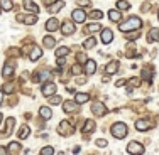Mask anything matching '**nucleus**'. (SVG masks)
<instances>
[{"mask_svg": "<svg viewBox=\"0 0 159 155\" xmlns=\"http://www.w3.org/2000/svg\"><path fill=\"white\" fill-rule=\"evenodd\" d=\"M124 84H125V79H119V81L115 83V86H117V88H120V86H124Z\"/></svg>", "mask_w": 159, "mask_h": 155, "instance_id": "a18cd8bd", "label": "nucleus"}, {"mask_svg": "<svg viewBox=\"0 0 159 155\" xmlns=\"http://www.w3.org/2000/svg\"><path fill=\"white\" fill-rule=\"evenodd\" d=\"M147 41H149V42H156V41H159V29H151L149 34H147Z\"/></svg>", "mask_w": 159, "mask_h": 155, "instance_id": "a211bd4d", "label": "nucleus"}, {"mask_svg": "<svg viewBox=\"0 0 159 155\" xmlns=\"http://www.w3.org/2000/svg\"><path fill=\"white\" fill-rule=\"evenodd\" d=\"M63 7H64V2L63 0H58L56 3H52V5L49 7V14H56L59 9H63Z\"/></svg>", "mask_w": 159, "mask_h": 155, "instance_id": "412c9836", "label": "nucleus"}, {"mask_svg": "<svg viewBox=\"0 0 159 155\" xmlns=\"http://www.w3.org/2000/svg\"><path fill=\"white\" fill-rule=\"evenodd\" d=\"M141 27H142V20L139 17H130L127 22H122V24L119 25V29L122 32H129V31H134V29L139 31Z\"/></svg>", "mask_w": 159, "mask_h": 155, "instance_id": "f257e3e1", "label": "nucleus"}, {"mask_svg": "<svg viewBox=\"0 0 159 155\" xmlns=\"http://www.w3.org/2000/svg\"><path fill=\"white\" fill-rule=\"evenodd\" d=\"M46 29H48L49 32L58 31V29H59V22H58V19H54V17H52V19H49V20L46 22Z\"/></svg>", "mask_w": 159, "mask_h": 155, "instance_id": "9b49d317", "label": "nucleus"}, {"mask_svg": "<svg viewBox=\"0 0 159 155\" xmlns=\"http://www.w3.org/2000/svg\"><path fill=\"white\" fill-rule=\"evenodd\" d=\"M19 149H20V145H19L17 142H10L9 143V152H19Z\"/></svg>", "mask_w": 159, "mask_h": 155, "instance_id": "f704fd0d", "label": "nucleus"}, {"mask_svg": "<svg viewBox=\"0 0 159 155\" xmlns=\"http://www.w3.org/2000/svg\"><path fill=\"white\" fill-rule=\"evenodd\" d=\"M95 44H97L95 37H88V39L83 42V47H85V49H92V47H95Z\"/></svg>", "mask_w": 159, "mask_h": 155, "instance_id": "393cba45", "label": "nucleus"}, {"mask_svg": "<svg viewBox=\"0 0 159 155\" xmlns=\"http://www.w3.org/2000/svg\"><path fill=\"white\" fill-rule=\"evenodd\" d=\"M108 19L113 22H119L120 19H122V14H119L117 10H110V12H108Z\"/></svg>", "mask_w": 159, "mask_h": 155, "instance_id": "a878e982", "label": "nucleus"}, {"mask_svg": "<svg viewBox=\"0 0 159 155\" xmlns=\"http://www.w3.org/2000/svg\"><path fill=\"white\" fill-rule=\"evenodd\" d=\"M54 153V149L52 147H44L43 150H41V155H52Z\"/></svg>", "mask_w": 159, "mask_h": 155, "instance_id": "c9c22d12", "label": "nucleus"}, {"mask_svg": "<svg viewBox=\"0 0 159 155\" xmlns=\"http://www.w3.org/2000/svg\"><path fill=\"white\" fill-rule=\"evenodd\" d=\"M93 128H95V123H93L92 120H86V125L81 128V131H83V133H88L90 130H93Z\"/></svg>", "mask_w": 159, "mask_h": 155, "instance_id": "c756f323", "label": "nucleus"}, {"mask_svg": "<svg viewBox=\"0 0 159 155\" xmlns=\"http://www.w3.org/2000/svg\"><path fill=\"white\" fill-rule=\"evenodd\" d=\"M73 20H75V22H78V24H83V22L86 20V14L83 12L81 9L73 10Z\"/></svg>", "mask_w": 159, "mask_h": 155, "instance_id": "6e6552de", "label": "nucleus"}, {"mask_svg": "<svg viewBox=\"0 0 159 155\" xmlns=\"http://www.w3.org/2000/svg\"><path fill=\"white\" fill-rule=\"evenodd\" d=\"M76 108H78V103H76V101H64V105H63V110H64L66 113H73Z\"/></svg>", "mask_w": 159, "mask_h": 155, "instance_id": "2eb2a0df", "label": "nucleus"}, {"mask_svg": "<svg viewBox=\"0 0 159 155\" xmlns=\"http://www.w3.org/2000/svg\"><path fill=\"white\" fill-rule=\"evenodd\" d=\"M92 111L95 113L97 116H103L105 113H107V108H105V105H103V103H100V101H97V103H93V106H92Z\"/></svg>", "mask_w": 159, "mask_h": 155, "instance_id": "20e7f679", "label": "nucleus"}, {"mask_svg": "<svg viewBox=\"0 0 159 155\" xmlns=\"http://www.w3.org/2000/svg\"><path fill=\"white\" fill-rule=\"evenodd\" d=\"M12 0H0V7H2L3 10H12Z\"/></svg>", "mask_w": 159, "mask_h": 155, "instance_id": "c85d7f7f", "label": "nucleus"}, {"mask_svg": "<svg viewBox=\"0 0 159 155\" xmlns=\"http://www.w3.org/2000/svg\"><path fill=\"white\" fill-rule=\"evenodd\" d=\"M135 128H137L139 131H146L151 128V125L146 122V120H139V122H135Z\"/></svg>", "mask_w": 159, "mask_h": 155, "instance_id": "aec40b11", "label": "nucleus"}, {"mask_svg": "<svg viewBox=\"0 0 159 155\" xmlns=\"http://www.w3.org/2000/svg\"><path fill=\"white\" fill-rule=\"evenodd\" d=\"M152 74H154L152 67H146V69L142 71V78L147 79V81H151V79H152Z\"/></svg>", "mask_w": 159, "mask_h": 155, "instance_id": "bb28decb", "label": "nucleus"}, {"mask_svg": "<svg viewBox=\"0 0 159 155\" xmlns=\"http://www.w3.org/2000/svg\"><path fill=\"white\" fill-rule=\"evenodd\" d=\"M3 153H7V150L3 149V147H0V155H3Z\"/></svg>", "mask_w": 159, "mask_h": 155, "instance_id": "49530a36", "label": "nucleus"}, {"mask_svg": "<svg viewBox=\"0 0 159 155\" xmlns=\"http://www.w3.org/2000/svg\"><path fill=\"white\" fill-rule=\"evenodd\" d=\"M76 59H78V62H86V58H85V54H83V52H80V54L76 56Z\"/></svg>", "mask_w": 159, "mask_h": 155, "instance_id": "79ce46f5", "label": "nucleus"}, {"mask_svg": "<svg viewBox=\"0 0 159 155\" xmlns=\"http://www.w3.org/2000/svg\"><path fill=\"white\" fill-rule=\"evenodd\" d=\"M117 69H119V61H112L107 64V67H105V71H107V74H115Z\"/></svg>", "mask_w": 159, "mask_h": 155, "instance_id": "dca6fc26", "label": "nucleus"}, {"mask_svg": "<svg viewBox=\"0 0 159 155\" xmlns=\"http://www.w3.org/2000/svg\"><path fill=\"white\" fill-rule=\"evenodd\" d=\"M90 17H92V19H97V20H100V19L103 17V14H102V10H92V12H90Z\"/></svg>", "mask_w": 159, "mask_h": 155, "instance_id": "473e14b6", "label": "nucleus"}, {"mask_svg": "<svg viewBox=\"0 0 159 155\" xmlns=\"http://www.w3.org/2000/svg\"><path fill=\"white\" fill-rule=\"evenodd\" d=\"M86 31L88 32H98V31H102V25L100 24H90Z\"/></svg>", "mask_w": 159, "mask_h": 155, "instance_id": "72a5a7b5", "label": "nucleus"}, {"mask_svg": "<svg viewBox=\"0 0 159 155\" xmlns=\"http://www.w3.org/2000/svg\"><path fill=\"white\" fill-rule=\"evenodd\" d=\"M44 46L49 47V49H51V47H54V46H56V39H54V37H51V36L44 37Z\"/></svg>", "mask_w": 159, "mask_h": 155, "instance_id": "cd10ccee", "label": "nucleus"}, {"mask_svg": "<svg viewBox=\"0 0 159 155\" xmlns=\"http://www.w3.org/2000/svg\"><path fill=\"white\" fill-rule=\"evenodd\" d=\"M110 131H112V135L115 138H125L127 137V125L122 123V122L113 123L112 128H110Z\"/></svg>", "mask_w": 159, "mask_h": 155, "instance_id": "f03ea898", "label": "nucleus"}, {"mask_svg": "<svg viewBox=\"0 0 159 155\" xmlns=\"http://www.w3.org/2000/svg\"><path fill=\"white\" fill-rule=\"evenodd\" d=\"M49 103L51 105H59L61 103V98L59 96H49Z\"/></svg>", "mask_w": 159, "mask_h": 155, "instance_id": "e433bc0d", "label": "nucleus"}, {"mask_svg": "<svg viewBox=\"0 0 159 155\" xmlns=\"http://www.w3.org/2000/svg\"><path fill=\"white\" fill-rule=\"evenodd\" d=\"M75 25L71 24V22H68V20H64L63 22V25H61V32L64 34V36H71V34H75Z\"/></svg>", "mask_w": 159, "mask_h": 155, "instance_id": "423d86ee", "label": "nucleus"}, {"mask_svg": "<svg viewBox=\"0 0 159 155\" xmlns=\"http://www.w3.org/2000/svg\"><path fill=\"white\" fill-rule=\"evenodd\" d=\"M68 52H70V49H68V47H58V49H56V56H58V58H61V56H68Z\"/></svg>", "mask_w": 159, "mask_h": 155, "instance_id": "2f4dec72", "label": "nucleus"}, {"mask_svg": "<svg viewBox=\"0 0 159 155\" xmlns=\"http://www.w3.org/2000/svg\"><path fill=\"white\" fill-rule=\"evenodd\" d=\"M97 147H107V140H103V138H100V140H97Z\"/></svg>", "mask_w": 159, "mask_h": 155, "instance_id": "a19ab883", "label": "nucleus"}, {"mask_svg": "<svg viewBox=\"0 0 159 155\" xmlns=\"http://www.w3.org/2000/svg\"><path fill=\"white\" fill-rule=\"evenodd\" d=\"M157 19H159V15H157Z\"/></svg>", "mask_w": 159, "mask_h": 155, "instance_id": "3c124183", "label": "nucleus"}, {"mask_svg": "<svg viewBox=\"0 0 159 155\" xmlns=\"http://www.w3.org/2000/svg\"><path fill=\"white\" fill-rule=\"evenodd\" d=\"M2 118H3V116H2V113H0V125H2Z\"/></svg>", "mask_w": 159, "mask_h": 155, "instance_id": "09e8293b", "label": "nucleus"}, {"mask_svg": "<svg viewBox=\"0 0 159 155\" xmlns=\"http://www.w3.org/2000/svg\"><path fill=\"white\" fill-rule=\"evenodd\" d=\"M14 127H16V118H9L5 122V130L2 131V137H9L10 131L14 130Z\"/></svg>", "mask_w": 159, "mask_h": 155, "instance_id": "0eeeda50", "label": "nucleus"}, {"mask_svg": "<svg viewBox=\"0 0 159 155\" xmlns=\"http://www.w3.org/2000/svg\"><path fill=\"white\" fill-rule=\"evenodd\" d=\"M88 100H90V94H88V93H78L76 96H75V101H76L78 105H83V103H86Z\"/></svg>", "mask_w": 159, "mask_h": 155, "instance_id": "f3484780", "label": "nucleus"}, {"mask_svg": "<svg viewBox=\"0 0 159 155\" xmlns=\"http://www.w3.org/2000/svg\"><path fill=\"white\" fill-rule=\"evenodd\" d=\"M29 133H31V128L27 127V125H24V127L19 130V138L20 140H24V138H27L29 137Z\"/></svg>", "mask_w": 159, "mask_h": 155, "instance_id": "5701e85b", "label": "nucleus"}, {"mask_svg": "<svg viewBox=\"0 0 159 155\" xmlns=\"http://www.w3.org/2000/svg\"><path fill=\"white\" fill-rule=\"evenodd\" d=\"M39 115L43 116L44 120H49L52 116V110L48 108V106H43V108H39Z\"/></svg>", "mask_w": 159, "mask_h": 155, "instance_id": "6ab92c4d", "label": "nucleus"}, {"mask_svg": "<svg viewBox=\"0 0 159 155\" xmlns=\"http://www.w3.org/2000/svg\"><path fill=\"white\" fill-rule=\"evenodd\" d=\"M127 152L129 153H135V155H142L144 153V147L139 142H130L127 145Z\"/></svg>", "mask_w": 159, "mask_h": 155, "instance_id": "7ed1b4c3", "label": "nucleus"}, {"mask_svg": "<svg viewBox=\"0 0 159 155\" xmlns=\"http://www.w3.org/2000/svg\"><path fill=\"white\" fill-rule=\"evenodd\" d=\"M41 56H43V51H41L39 47H34L32 52H31V56H29V59H31V61H37Z\"/></svg>", "mask_w": 159, "mask_h": 155, "instance_id": "b1692460", "label": "nucleus"}, {"mask_svg": "<svg viewBox=\"0 0 159 155\" xmlns=\"http://www.w3.org/2000/svg\"><path fill=\"white\" fill-rule=\"evenodd\" d=\"M48 78H51V73L49 71H43V73H39V79L43 81V79H48Z\"/></svg>", "mask_w": 159, "mask_h": 155, "instance_id": "4c0bfd02", "label": "nucleus"}, {"mask_svg": "<svg viewBox=\"0 0 159 155\" xmlns=\"http://www.w3.org/2000/svg\"><path fill=\"white\" fill-rule=\"evenodd\" d=\"M0 12H2V7H0Z\"/></svg>", "mask_w": 159, "mask_h": 155, "instance_id": "8fccbe9b", "label": "nucleus"}, {"mask_svg": "<svg viewBox=\"0 0 159 155\" xmlns=\"http://www.w3.org/2000/svg\"><path fill=\"white\" fill-rule=\"evenodd\" d=\"M17 20H20V22H24V24L25 25H32V24H36V22H37V17L36 15H17Z\"/></svg>", "mask_w": 159, "mask_h": 155, "instance_id": "ddd939ff", "label": "nucleus"}, {"mask_svg": "<svg viewBox=\"0 0 159 155\" xmlns=\"http://www.w3.org/2000/svg\"><path fill=\"white\" fill-rule=\"evenodd\" d=\"M117 9H120V10H127V9H130V3L125 2V0H119V2H117Z\"/></svg>", "mask_w": 159, "mask_h": 155, "instance_id": "7c9ffc66", "label": "nucleus"}, {"mask_svg": "<svg viewBox=\"0 0 159 155\" xmlns=\"http://www.w3.org/2000/svg\"><path fill=\"white\" fill-rule=\"evenodd\" d=\"M12 88H14V86L10 84V83H7V84L3 86V89H2V91H3V93H12Z\"/></svg>", "mask_w": 159, "mask_h": 155, "instance_id": "ea45409f", "label": "nucleus"}, {"mask_svg": "<svg viewBox=\"0 0 159 155\" xmlns=\"http://www.w3.org/2000/svg\"><path fill=\"white\" fill-rule=\"evenodd\" d=\"M2 100H3V91H0V105H2Z\"/></svg>", "mask_w": 159, "mask_h": 155, "instance_id": "de8ad7c7", "label": "nucleus"}, {"mask_svg": "<svg viewBox=\"0 0 159 155\" xmlns=\"http://www.w3.org/2000/svg\"><path fill=\"white\" fill-rule=\"evenodd\" d=\"M130 84L134 86V88H137V86H141V79H139V78H132L130 79Z\"/></svg>", "mask_w": 159, "mask_h": 155, "instance_id": "58836bf2", "label": "nucleus"}, {"mask_svg": "<svg viewBox=\"0 0 159 155\" xmlns=\"http://www.w3.org/2000/svg\"><path fill=\"white\" fill-rule=\"evenodd\" d=\"M41 91H43V94L44 96H51V94H54L56 93V84L54 83H46V84L43 86V88H41Z\"/></svg>", "mask_w": 159, "mask_h": 155, "instance_id": "39448f33", "label": "nucleus"}, {"mask_svg": "<svg viewBox=\"0 0 159 155\" xmlns=\"http://www.w3.org/2000/svg\"><path fill=\"white\" fill-rule=\"evenodd\" d=\"M78 3L81 7H86V5H90V0H78Z\"/></svg>", "mask_w": 159, "mask_h": 155, "instance_id": "c03bdc74", "label": "nucleus"}, {"mask_svg": "<svg viewBox=\"0 0 159 155\" xmlns=\"http://www.w3.org/2000/svg\"><path fill=\"white\" fill-rule=\"evenodd\" d=\"M14 71H16V64H14V62H7L5 67H3V71H2V76L3 78H9V76H12V74H14Z\"/></svg>", "mask_w": 159, "mask_h": 155, "instance_id": "9d476101", "label": "nucleus"}, {"mask_svg": "<svg viewBox=\"0 0 159 155\" xmlns=\"http://www.w3.org/2000/svg\"><path fill=\"white\" fill-rule=\"evenodd\" d=\"M71 131H73V128H71L70 125H66V122H63L61 125H59V133H63L64 137H66V135H70Z\"/></svg>", "mask_w": 159, "mask_h": 155, "instance_id": "4be33fe9", "label": "nucleus"}, {"mask_svg": "<svg viewBox=\"0 0 159 155\" xmlns=\"http://www.w3.org/2000/svg\"><path fill=\"white\" fill-rule=\"evenodd\" d=\"M112 39H113V32L110 31V29H103V31H102V42L110 44Z\"/></svg>", "mask_w": 159, "mask_h": 155, "instance_id": "1a4fd4ad", "label": "nucleus"}, {"mask_svg": "<svg viewBox=\"0 0 159 155\" xmlns=\"http://www.w3.org/2000/svg\"><path fill=\"white\" fill-rule=\"evenodd\" d=\"M71 73H73V74H78V73H81V66H75L73 69H71Z\"/></svg>", "mask_w": 159, "mask_h": 155, "instance_id": "37998d69", "label": "nucleus"}, {"mask_svg": "<svg viewBox=\"0 0 159 155\" xmlns=\"http://www.w3.org/2000/svg\"><path fill=\"white\" fill-rule=\"evenodd\" d=\"M97 71V62L92 61V59H88V61L85 62V73L86 74H95Z\"/></svg>", "mask_w": 159, "mask_h": 155, "instance_id": "4468645a", "label": "nucleus"}, {"mask_svg": "<svg viewBox=\"0 0 159 155\" xmlns=\"http://www.w3.org/2000/svg\"><path fill=\"white\" fill-rule=\"evenodd\" d=\"M22 5H24L25 10H31V12H34V14H39V7H37L32 0H24V2H22Z\"/></svg>", "mask_w": 159, "mask_h": 155, "instance_id": "f8f14e48", "label": "nucleus"}]
</instances>
